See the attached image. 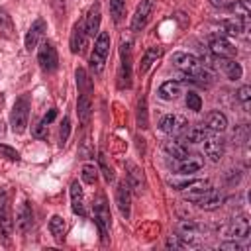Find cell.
Returning <instances> with one entry per match:
<instances>
[{"label": "cell", "instance_id": "cell-22", "mask_svg": "<svg viewBox=\"0 0 251 251\" xmlns=\"http://www.w3.org/2000/svg\"><path fill=\"white\" fill-rule=\"evenodd\" d=\"M98 27H100V4H92L88 14H86V20H84V29L88 35H96L98 33Z\"/></svg>", "mask_w": 251, "mask_h": 251}, {"label": "cell", "instance_id": "cell-10", "mask_svg": "<svg viewBox=\"0 0 251 251\" xmlns=\"http://www.w3.org/2000/svg\"><path fill=\"white\" fill-rule=\"evenodd\" d=\"M120 55H122V69H120V86L122 88H129L131 86V47L129 43H122L120 45Z\"/></svg>", "mask_w": 251, "mask_h": 251}, {"label": "cell", "instance_id": "cell-16", "mask_svg": "<svg viewBox=\"0 0 251 251\" xmlns=\"http://www.w3.org/2000/svg\"><path fill=\"white\" fill-rule=\"evenodd\" d=\"M196 204H198V208H202V210H216V208H220V206L224 204V194H222L220 190H216V188H208V190L196 200Z\"/></svg>", "mask_w": 251, "mask_h": 251}, {"label": "cell", "instance_id": "cell-33", "mask_svg": "<svg viewBox=\"0 0 251 251\" xmlns=\"http://www.w3.org/2000/svg\"><path fill=\"white\" fill-rule=\"evenodd\" d=\"M126 10V0H110V14L114 22H120Z\"/></svg>", "mask_w": 251, "mask_h": 251}, {"label": "cell", "instance_id": "cell-9", "mask_svg": "<svg viewBox=\"0 0 251 251\" xmlns=\"http://www.w3.org/2000/svg\"><path fill=\"white\" fill-rule=\"evenodd\" d=\"M249 218L245 214L235 216L226 227H224V235L229 239H245L249 235Z\"/></svg>", "mask_w": 251, "mask_h": 251}, {"label": "cell", "instance_id": "cell-47", "mask_svg": "<svg viewBox=\"0 0 251 251\" xmlns=\"http://www.w3.org/2000/svg\"><path fill=\"white\" fill-rule=\"evenodd\" d=\"M0 135H4V124L0 122Z\"/></svg>", "mask_w": 251, "mask_h": 251}, {"label": "cell", "instance_id": "cell-32", "mask_svg": "<svg viewBox=\"0 0 251 251\" xmlns=\"http://www.w3.org/2000/svg\"><path fill=\"white\" fill-rule=\"evenodd\" d=\"M80 176H82V180L86 182V184H94L96 180H98V169L94 167V165H84L82 167V173H80Z\"/></svg>", "mask_w": 251, "mask_h": 251}, {"label": "cell", "instance_id": "cell-45", "mask_svg": "<svg viewBox=\"0 0 251 251\" xmlns=\"http://www.w3.org/2000/svg\"><path fill=\"white\" fill-rule=\"evenodd\" d=\"M55 116H57V110H55V108H51V110H49V112H47V114L43 116L41 124H43V126H49V124H51V122L55 120Z\"/></svg>", "mask_w": 251, "mask_h": 251}, {"label": "cell", "instance_id": "cell-25", "mask_svg": "<svg viewBox=\"0 0 251 251\" xmlns=\"http://www.w3.org/2000/svg\"><path fill=\"white\" fill-rule=\"evenodd\" d=\"M204 133H206V127L192 126V127H186L178 137H180V143L182 145H194V143H200L202 141Z\"/></svg>", "mask_w": 251, "mask_h": 251}, {"label": "cell", "instance_id": "cell-30", "mask_svg": "<svg viewBox=\"0 0 251 251\" xmlns=\"http://www.w3.org/2000/svg\"><path fill=\"white\" fill-rule=\"evenodd\" d=\"M90 110H92L90 96H88V94H80V96H78V102H76V112H78V118H80L82 124L88 122V118H90Z\"/></svg>", "mask_w": 251, "mask_h": 251}, {"label": "cell", "instance_id": "cell-12", "mask_svg": "<svg viewBox=\"0 0 251 251\" xmlns=\"http://www.w3.org/2000/svg\"><path fill=\"white\" fill-rule=\"evenodd\" d=\"M86 43H88V33L84 29V22H78L73 25V31H71V41H69L71 51L75 55H80V53H84Z\"/></svg>", "mask_w": 251, "mask_h": 251}, {"label": "cell", "instance_id": "cell-38", "mask_svg": "<svg viewBox=\"0 0 251 251\" xmlns=\"http://www.w3.org/2000/svg\"><path fill=\"white\" fill-rule=\"evenodd\" d=\"M249 98H251V88L249 86H241L237 90V100L243 104L245 110H249Z\"/></svg>", "mask_w": 251, "mask_h": 251}, {"label": "cell", "instance_id": "cell-35", "mask_svg": "<svg viewBox=\"0 0 251 251\" xmlns=\"http://www.w3.org/2000/svg\"><path fill=\"white\" fill-rule=\"evenodd\" d=\"M69 133H71V120L65 116V118H63V122H61V129H59V145H61V147L67 143Z\"/></svg>", "mask_w": 251, "mask_h": 251}, {"label": "cell", "instance_id": "cell-48", "mask_svg": "<svg viewBox=\"0 0 251 251\" xmlns=\"http://www.w3.org/2000/svg\"><path fill=\"white\" fill-rule=\"evenodd\" d=\"M241 2H245V4H247V2H249V0H241Z\"/></svg>", "mask_w": 251, "mask_h": 251}, {"label": "cell", "instance_id": "cell-24", "mask_svg": "<svg viewBox=\"0 0 251 251\" xmlns=\"http://www.w3.org/2000/svg\"><path fill=\"white\" fill-rule=\"evenodd\" d=\"M206 129H210V131H216V133H220V131H226V127H227V118H226V114H222V112H210L208 116H206V126H204Z\"/></svg>", "mask_w": 251, "mask_h": 251}, {"label": "cell", "instance_id": "cell-14", "mask_svg": "<svg viewBox=\"0 0 251 251\" xmlns=\"http://www.w3.org/2000/svg\"><path fill=\"white\" fill-rule=\"evenodd\" d=\"M116 204H118V210L124 218H129V212H131V194H129V184L124 180L118 184L116 188Z\"/></svg>", "mask_w": 251, "mask_h": 251}, {"label": "cell", "instance_id": "cell-8", "mask_svg": "<svg viewBox=\"0 0 251 251\" xmlns=\"http://www.w3.org/2000/svg\"><path fill=\"white\" fill-rule=\"evenodd\" d=\"M186 127H188V120L180 114H167L159 122V129L169 135H180Z\"/></svg>", "mask_w": 251, "mask_h": 251}, {"label": "cell", "instance_id": "cell-3", "mask_svg": "<svg viewBox=\"0 0 251 251\" xmlns=\"http://www.w3.org/2000/svg\"><path fill=\"white\" fill-rule=\"evenodd\" d=\"M108 53H110V33L98 31V37H96V43H94V49L90 55V69L94 75H100L104 71Z\"/></svg>", "mask_w": 251, "mask_h": 251}, {"label": "cell", "instance_id": "cell-20", "mask_svg": "<svg viewBox=\"0 0 251 251\" xmlns=\"http://www.w3.org/2000/svg\"><path fill=\"white\" fill-rule=\"evenodd\" d=\"M208 188H210V182H208L206 178H196L194 182H190V184L184 188V198L190 200V202H196Z\"/></svg>", "mask_w": 251, "mask_h": 251}, {"label": "cell", "instance_id": "cell-5", "mask_svg": "<svg viewBox=\"0 0 251 251\" xmlns=\"http://www.w3.org/2000/svg\"><path fill=\"white\" fill-rule=\"evenodd\" d=\"M94 222L98 226V231H100V237L102 241L108 239V231H110V210H108V204H106V198L104 196H98L96 202H94Z\"/></svg>", "mask_w": 251, "mask_h": 251}, {"label": "cell", "instance_id": "cell-34", "mask_svg": "<svg viewBox=\"0 0 251 251\" xmlns=\"http://www.w3.org/2000/svg\"><path fill=\"white\" fill-rule=\"evenodd\" d=\"M186 106H188V110L200 112V110H202V98H200L196 92L188 90V92H186Z\"/></svg>", "mask_w": 251, "mask_h": 251}, {"label": "cell", "instance_id": "cell-36", "mask_svg": "<svg viewBox=\"0 0 251 251\" xmlns=\"http://www.w3.org/2000/svg\"><path fill=\"white\" fill-rule=\"evenodd\" d=\"M165 245H167L169 249H184V247H188V245H186V241H184L180 235H169Z\"/></svg>", "mask_w": 251, "mask_h": 251}, {"label": "cell", "instance_id": "cell-6", "mask_svg": "<svg viewBox=\"0 0 251 251\" xmlns=\"http://www.w3.org/2000/svg\"><path fill=\"white\" fill-rule=\"evenodd\" d=\"M12 231H14V222H12V214H10V206H8V198L2 192L0 194V243L8 245L12 239Z\"/></svg>", "mask_w": 251, "mask_h": 251}, {"label": "cell", "instance_id": "cell-19", "mask_svg": "<svg viewBox=\"0 0 251 251\" xmlns=\"http://www.w3.org/2000/svg\"><path fill=\"white\" fill-rule=\"evenodd\" d=\"M202 167H204V161H202L198 155H186L184 159L178 161L176 171H178L180 175H192V173L200 171Z\"/></svg>", "mask_w": 251, "mask_h": 251}, {"label": "cell", "instance_id": "cell-42", "mask_svg": "<svg viewBox=\"0 0 251 251\" xmlns=\"http://www.w3.org/2000/svg\"><path fill=\"white\" fill-rule=\"evenodd\" d=\"M0 29H6V31H12V18L6 14V10L0 8Z\"/></svg>", "mask_w": 251, "mask_h": 251}, {"label": "cell", "instance_id": "cell-46", "mask_svg": "<svg viewBox=\"0 0 251 251\" xmlns=\"http://www.w3.org/2000/svg\"><path fill=\"white\" fill-rule=\"evenodd\" d=\"M231 2H233V0H210V4L216 6V8H229Z\"/></svg>", "mask_w": 251, "mask_h": 251}, {"label": "cell", "instance_id": "cell-4", "mask_svg": "<svg viewBox=\"0 0 251 251\" xmlns=\"http://www.w3.org/2000/svg\"><path fill=\"white\" fill-rule=\"evenodd\" d=\"M200 143H202V151H204V155H206L212 163H218V161L222 159V155H224V139L218 137L216 131L206 129V133H204V137H202Z\"/></svg>", "mask_w": 251, "mask_h": 251}, {"label": "cell", "instance_id": "cell-1", "mask_svg": "<svg viewBox=\"0 0 251 251\" xmlns=\"http://www.w3.org/2000/svg\"><path fill=\"white\" fill-rule=\"evenodd\" d=\"M173 65L184 73V80L196 82L200 86H210L212 84V73L200 63L198 57L190 53H175L173 55Z\"/></svg>", "mask_w": 251, "mask_h": 251}, {"label": "cell", "instance_id": "cell-2", "mask_svg": "<svg viewBox=\"0 0 251 251\" xmlns=\"http://www.w3.org/2000/svg\"><path fill=\"white\" fill-rule=\"evenodd\" d=\"M29 94H22L16 98L14 106H12V114H10V126L14 133H24L27 127V120H29Z\"/></svg>", "mask_w": 251, "mask_h": 251}, {"label": "cell", "instance_id": "cell-40", "mask_svg": "<svg viewBox=\"0 0 251 251\" xmlns=\"http://www.w3.org/2000/svg\"><path fill=\"white\" fill-rule=\"evenodd\" d=\"M196 178H190V176H184V178H171L169 180V184L173 186V188H176V190H184L190 182H194Z\"/></svg>", "mask_w": 251, "mask_h": 251}, {"label": "cell", "instance_id": "cell-41", "mask_svg": "<svg viewBox=\"0 0 251 251\" xmlns=\"http://www.w3.org/2000/svg\"><path fill=\"white\" fill-rule=\"evenodd\" d=\"M137 122L141 127H147V114H145V100H139V108H137Z\"/></svg>", "mask_w": 251, "mask_h": 251}, {"label": "cell", "instance_id": "cell-39", "mask_svg": "<svg viewBox=\"0 0 251 251\" xmlns=\"http://www.w3.org/2000/svg\"><path fill=\"white\" fill-rule=\"evenodd\" d=\"M0 157H6L10 161H18L20 159V153L14 147H10V145H2L0 143Z\"/></svg>", "mask_w": 251, "mask_h": 251}, {"label": "cell", "instance_id": "cell-31", "mask_svg": "<svg viewBox=\"0 0 251 251\" xmlns=\"http://www.w3.org/2000/svg\"><path fill=\"white\" fill-rule=\"evenodd\" d=\"M75 76H76V86H78L80 94H88L90 96V92H92V80H90L88 73L84 69H76Z\"/></svg>", "mask_w": 251, "mask_h": 251}, {"label": "cell", "instance_id": "cell-17", "mask_svg": "<svg viewBox=\"0 0 251 251\" xmlns=\"http://www.w3.org/2000/svg\"><path fill=\"white\" fill-rule=\"evenodd\" d=\"M43 31H45V22H43L41 18H37V20L29 25V29H27V33H25V49H27V51H31V49L37 47V43H39Z\"/></svg>", "mask_w": 251, "mask_h": 251}, {"label": "cell", "instance_id": "cell-15", "mask_svg": "<svg viewBox=\"0 0 251 251\" xmlns=\"http://www.w3.org/2000/svg\"><path fill=\"white\" fill-rule=\"evenodd\" d=\"M126 169H127V184L129 188L135 192V194H141L145 190V176H143V171L133 165V163H126Z\"/></svg>", "mask_w": 251, "mask_h": 251}, {"label": "cell", "instance_id": "cell-7", "mask_svg": "<svg viewBox=\"0 0 251 251\" xmlns=\"http://www.w3.org/2000/svg\"><path fill=\"white\" fill-rule=\"evenodd\" d=\"M37 63L45 73H53L59 67V55L51 41H41L37 51Z\"/></svg>", "mask_w": 251, "mask_h": 251}, {"label": "cell", "instance_id": "cell-18", "mask_svg": "<svg viewBox=\"0 0 251 251\" xmlns=\"http://www.w3.org/2000/svg\"><path fill=\"white\" fill-rule=\"evenodd\" d=\"M31 226H33V212H31V206L27 202H24L16 216V227L22 233H27L31 229Z\"/></svg>", "mask_w": 251, "mask_h": 251}, {"label": "cell", "instance_id": "cell-11", "mask_svg": "<svg viewBox=\"0 0 251 251\" xmlns=\"http://www.w3.org/2000/svg\"><path fill=\"white\" fill-rule=\"evenodd\" d=\"M153 8H155V0H141L137 4L133 20H131V29L133 31H141L147 25V22H149V18L153 14Z\"/></svg>", "mask_w": 251, "mask_h": 251}, {"label": "cell", "instance_id": "cell-26", "mask_svg": "<svg viewBox=\"0 0 251 251\" xmlns=\"http://www.w3.org/2000/svg\"><path fill=\"white\" fill-rule=\"evenodd\" d=\"M180 92H182V86L176 80H167L159 86V96L163 100H175V98H178Z\"/></svg>", "mask_w": 251, "mask_h": 251}, {"label": "cell", "instance_id": "cell-37", "mask_svg": "<svg viewBox=\"0 0 251 251\" xmlns=\"http://www.w3.org/2000/svg\"><path fill=\"white\" fill-rule=\"evenodd\" d=\"M98 161H100V169H102V173H104L106 180H108V182H112V180L116 178V175H114V169H112V167H108V163H106V157H104L102 153H100Z\"/></svg>", "mask_w": 251, "mask_h": 251}, {"label": "cell", "instance_id": "cell-29", "mask_svg": "<svg viewBox=\"0 0 251 251\" xmlns=\"http://www.w3.org/2000/svg\"><path fill=\"white\" fill-rule=\"evenodd\" d=\"M65 229H67L65 220H63L61 216H53L51 222H49V231H51V235L55 237L57 243H61V241L65 239Z\"/></svg>", "mask_w": 251, "mask_h": 251}, {"label": "cell", "instance_id": "cell-27", "mask_svg": "<svg viewBox=\"0 0 251 251\" xmlns=\"http://www.w3.org/2000/svg\"><path fill=\"white\" fill-rule=\"evenodd\" d=\"M161 53H163V49L161 47H149L147 51H145V55L141 57V63H139V73L141 75H145L147 71H149V67L161 57Z\"/></svg>", "mask_w": 251, "mask_h": 251}, {"label": "cell", "instance_id": "cell-44", "mask_svg": "<svg viewBox=\"0 0 251 251\" xmlns=\"http://www.w3.org/2000/svg\"><path fill=\"white\" fill-rule=\"evenodd\" d=\"M233 139H235V143H245V141H247V126H241V127L233 133Z\"/></svg>", "mask_w": 251, "mask_h": 251}, {"label": "cell", "instance_id": "cell-28", "mask_svg": "<svg viewBox=\"0 0 251 251\" xmlns=\"http://www.w3.org/2000/svg\"><path fill=\"white\" fill-rule=\"evenodd\" d=\"M163 149H165V153H167L169 157H173V159H176V161H180V159H184V157L188 155L186 145H182L180 141H165Z\"/></svg>", "mask_w": 251, "mask_h": 251}, {"label": "cell", "instance_id": "cell-43", "mask_svg": "<svg viewBox=\"0 0 251 251\" xmlns=\"http://www.w3.org/2000/svg\"><path fill=\"white\" fill-rule=\"evenodd\" d=\"M220 249L222 251H241L243 245L237 241H226V243H220Z\"/></svg>", "mask_w": 251, "mask_h": 251}, {"label": "cell", "instance_id": "cell-23", "mask_svg": "<svg viewBox=\"0 0 251 251\" xmlns=\"http://www.w3.org/2000/svg\"><path fill=\"white\" fill-rule=\"evenodd\" d=\"M218 67L226 73L229 80H239L243 75V69L239 63H235V59H218Z\"/></svg>", "mask_w": 251, "mask_h": 251}, {"label": "cell", "instance_id": "cell-13", "mask_svg": "<svg viewBox=\"0 0 251 251\" xmlns=\"http://www.w3.org/2000/svg\"><path fill=\"white\" fill-rule=\"evenodd\" d=\"M210 51H212L218 59H233L235 53H237V49H235L226 37H222V35H214V37L210 39Z\"/></svg>", "mask_w": 251, "mask_h": 251}, {"label": "cell", "instance_id": "cell-21", "mask_svg": "<svg viewBox=\"0 0 251 251\" xmlns=\"http://www.w3.org/2000/svg\"><path fill=\"white\" fill-rule=\"evenodd\" d=\"M71 206H73V212H75V214L86 216V206H84L82 188H80V184H78L76 180L71 184Z\"/></svg>", "mask_w": 251, "mask_h": 251}]
</instances>
